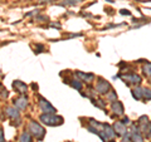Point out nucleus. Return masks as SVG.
<instances>
[{"label": "nucleus", "instance_id": "20", "mask_svg": "<svg viewBox=\"0 0 151 142\" xmlns=\"http://www.w3.org/2000/svg\"><path fill=\"white\" fill-rule=\"evenodd\" d=\"M82 0H65V4L67 5H76V4H79Z\"/></svg>", "mask_w": 151, "mask_h": 142}, {"label": "nucleus", "instance_id": "17", "mask_svg": "<svg viewBox=\"0 0 151 142\" xmlns=\"http://www.w3.org/2000/svg\"><path fill=\"white\" fill-rule=\"evenodd\" d=\"M107 99L108 101H111V102H115V101H117V96H116V92L115 91H111L107 93Z\"/></svg>", "mask_w": 151, "mask_h": 142}, {"label": "nucleus", "instance_id": "25", "mask_svg": "<svg viewBox=\"0 0 151 142\" xmlns=\"http://www.w3.org/2000/svg\"><path fill=\"white\" fill-rule=\"evenodd\" d=\"M0 142H4V133L1 128H0Z\"/></svg>", "mask_w": 151, "mask_h": 142}, {"label": "nucleus", "instance_id": "13", "mask_svg": "<svg viewBox=\"0 0 151 142\" xmlns=\"http://www.w3.org/2000/svg\"><path fill=\"white\" fill-rule=\"evenodd\" d=\"M77 75L79 78H82L83 80H86V82H92V80L94 79V75L93 74H86L83 72H77Z\"/></svg>", "mask_w": 151, "mask_h": 142}, {"label": "nucleus", "instance_id": "2", "mask_svg": "<svg viewBox=\"0 0 151 142\" xmlns=\"http://www.w3.org/2000/svg\"><path fill=\"white\" fill-rule=\"evenodd\" d=\"M29 130L32 131V133L35 136V138H38V140H42L44 137V135H45L44 128L39 123H37L35 121H32L29 123Z\"/></svg>", "mask_w": 151, "mask_h": 142}, {"label": "nucleus", "instance_id": "1", "mask_svg": "<svg viewBox=\"0 0 151 142\" xmlns=\"http://www.w3.org/2000/svg\"><path fill=\"white\" fill-rule=\"evenodd\" d=\"M39 120L48 126H59L63 123V118L60 116H55L54 113H44L39 117Z\"/></svg>", "mask_w": 151, "mask_h": 142}, {"label": "nucleus", "instance_id": "18", "mask_svg": "<svg viewBox=\"0 0 151 142\" xmlns=\"http://www.w3.org/2000/svg\"><path fill=\"white\" fill-rule=\"evenodd\" d=\"M144 72L147 77H151V63H146L144 67Z\"/></svg>", "mask_w": 151, "mask_h": 142}, {"label": "nucleus", "instance_id": "6", "mask_svg": "<svg viewBox=\"0 0 151 142\" xmlns=\"http://www.w3.org/2000/svg\"><path fill=\"white\" fill-rule=\"evenodd\" d=\"M27 105H28L27 97H19L17 99H14V106H15L18 110H25Z\"/></svg>", "mask_w": 151, "mask_h": 142}, {"label": "nucleus", "instance_id": "10", "mask_svg": "<svg viewBox=\"0 0 151 142\" xmlns=\"http://www.w3.org/2000/svg\"><path fill=\"white\" fill-rule=\"evenodd\" d=\"M131 93H132V97H134L136 101H140V99H142V88H141V87L136 86V88L132 89Z\"/></svg>", "mask_w": 151, "mask_h": 142}, {"label": "nucleus", "instance_id": "4", "mask_svg": "<svg viewBox=\"0 0 151 142\" xmlns=\"http://www.w3.org/2000/svg\"><path fill=\"white\" fill-rule=\"evenodd\" d=\"M122 79H124V82L127 84V86H130V84H135V86H139V84L142 82L141 80V77L137 74H126L122 77Z\"/></svg>", "mask_w": 151, "mask_h": 142}, {"label": "nucleus", "instance_id": "14", "mask_svg": "<svg viewBox=\"0 0 151 142\" xmlns=\"http://www.w3.org/2000/svg\"><path fill=\"white\" fill-rule=\"evenodd\" d=\"M142 99L150 101L151 99V89L150 88H142Z\"/></svg>", "mask_w": 151, "mask_h": 142}, {"label": "nucleus", "instance_id": "16", "mask_svg": "<svg viewBox=\"0 0 151 142\" xmlns=\"http://www.w3.org/2000/svg\"><path fill=\"white\" fill-rule=\"evenodd\" d=\"M69 84H70V86H72L73 88L77 89V91H82V83L79 82L78 79H72V82H70Z\"/></svg>", "mask_w": 151, "mask_h": 142}, {"label": "nucleus", "instance_id": "15", "mask_svg": "<svg viewBox=\"0 0 151 142\" xmlns=\"http://www.w3.org/2000/svg\"><path fill=\"white\" fill-rule=\"evenodd\" d=\"M19 141L20 142H32V137L29 135V132H23L20 138H19Z\"/></svg>", "mask_w": 151, "mask_h": 142}, {"label": "nucleus", "instance_id": "5", "mask_svg": "<svg viewBox=\"0 0 151 142\" xmlns=\"http://www.w3.org/2000/svg\"><path fill=\"white\" fill-rule=\"evenodd\" d=\"M39 107L44 113H55V111H57L55 108L43 97H39Z\"/></svg>", "mask_w": 151, "mask_h": 142}, {"label": "nucleus", "instance_id": "11", "mask_svg": "<svg viewBox=\"0 0 151 142\" xmlns=\"http://www.w3.org/2000/svg\"><path fill=\"white\" fill-rule=\"evenodd\" d=\"M6 115L12 118V120H19V112L15 110V108L9 107L6 108Z\"/></svg>", "mask_w": 151, "mask_h": 142}, {"label": "nucleus", "instance_id": "9", "mask_svg": "<svg viewBox=\"0 0 151 142\" xmlns=\"http://www.w3.org/2000/svg\"><path fill=\"white\" fill-rule=\"evenodd\" d=\"M113 128H115V132L117 135H125L126 133V126L122 123L121 121L116 122V123L113 125Z\"/></svg>", "mask_w": 151, "mask_h": 142}, {"label": "nucleus", "instance_id": "21", "mask_svg": "<svg viewBox=\"0 0 151 142\" xmlns=\"http://www.w3.org/2000/svg\"><path fill=\"white\" fill-rule=\"evenodd\" d=\"M130 141H131V133L127 132V133L124 136V138H122V142H130Z\"/></svg>", "mask_w": 151, "mask_h": 142}, {"label": "nucleus", "instance_id": "24", "mask_svg": "<svg viewBox=\"0 0 151 142\" xmlns=\"http://www.w3.org/2000/svg\"><path fill=\"white\" fill-rule=\"evenodd\" d=\"M120 13L122 14V15H131V13H130L129 10H125V9H122V10H121Z\"/></svg>", "mask_w": 151, "mask_h": 142}, {"label": "nucleus", "instance_id": "22", "mask_svg": "<svg viewBox=\"0 0 151 142\" xmlns=\"http://www.w3.org/2000/svg\"><path fill=\"white\" fill-rule=\"evenodd\" d=\"M35 48H37V50H34L35 53H40V52H43V49H44V47L42 45V44H37L35 45Z\"/></svg>", "mask_w": 151, "mask_h": 142}, {"label": "nucleus", "instance_id": "23", "mask_svg": "<svg viewBox=\"0 0 151 142\" xmlns=\"http://www.w3.org/2000/svg\"><path fill=\"white\" fill-rule=\"evenodd\" d=\"M121 122H122V123H124L125 126H127V125H130V123H131L129 117H124V118H122V121H121Z\"/></svg>", "mask_w": 151, "mask_h": 142}, {"label": "nucleus", "instance_id": "12", "mask_svg": "<svg viewBox=\"0 0 151 142\" xmlns=\"http://www.w3.org/2000/svg\"><path fill=\"white\" fill-rule=\"evenodd\" d=\"M103 131L106 132V135L108 136V138H113V137L116 136L115 128H113L112 126H110V125H105V128H103Z\"/></svg>", "mask_w": 151, "mask_h": 142}, {"label": "nucleus", "instance_id": "8", "mask_svg": "<svg viewBox=\"0 0 151 142\" xmlns=\"http://www.w3.org/2000/svg\"><path fill=\"white\" fill-rule=\"evenodd\" d=\"M13 87H14V89H15L17 92H19V93H25L27 89H28L27 84L23 83L22 80H15V82L13 83Z\"/></svg>", "mask_w": 151, "mask_h": 142}, {"label": "nucleus", "instance_id": "7", "mask_svg": "<svg viewBox=\"0 0 151 142\" xmlns=\"http://www.w3.org/2000/svg\"><path fill=\"white\" fill-rule=\"evenodd\" d=\"M112 111L116 113L117 116H122L124 115V105L120 101H115L112 103Z\"/></svg>", "mask_w": 151, "mask_h": 142}, {"label": "nucleus", "instance_id": "19", "mask_svg": "<svg viewBox=\"0 0 151 142\" xmlns=\"http://www.w3.org/2000/svg\"><path fill=\"white\" fill-rule=\"evenodd\" d=\"M93 105H96L100 108H106V103H105V101H102V99H97V101L93 99Z\"/></svg>", "mask_w": 151, "mask_h": 142}, {"label": "nucleus", "instance_id": "3", "mask_svg": "<svg viewBox=\"0 0 151 142\" xmlns=\"http://www.w3.org/2000/svg\"><path fill=\"white\" fill-rule=\"evenodd\" d=\"M96 91L100 94H107L111 91V84L108 82H106L105 79L100 78V80L97 82V86H96Z\"/></svg>", "mask_w": 151, "mask_h": 142}]
</instances>
